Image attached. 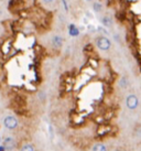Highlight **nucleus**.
<instances>
[{
  "label": "nucleus",
  "mask_w": 141,
  "mask_h": 151,
  "mask_svg": "<svg viewBox=\"0 0 141 151\" xmlns=\"http://www.w3.org/2000/svg\"><path fill=\"white\" fill-rule=\"evenodd\" d=\"M96 45L101 51H108L112 46V42L107 37H99L96 40Z\"/></svg>",
  "instance_id": "f257e3e1"
},
{
  "label": "nucleus",
  "mask_w": 141,
  "mask_h": 151,
  "mask_svg": "<svg viewBox=\"0 0 141 151\" xmlns=\"http://www.w3.org/2000/svg\"><path fill=\"white\" fill-rule=\"evenodd\" d=\"M126 106H127L128 109H130V110L137 109L138 106H139V99H138V97L136 96L135 94L129 95V96L126 98Z\"/></svg>",
  "instance_id": "f03ea898"
},
{
  "label": "nucleus",
  "mask_w": 141,
  "mask_h": 151,
  "mask_svg": "<svg viewBox=\"0 0 141 151\" xmlns=\"http://www.w3.org/2000/svg\"><path fill=\"white\" fill-rule=\"evenodd\" d=\"M18 124L19 122H18L17 118L13 117V116H7L4 119V125L7 129H10V130L16 129L18 127Z\"/></svg>",
  "instance_id": "7ed1b4c3"
},
{
  "label": "nucleus",
  "mask_w": 141,
  "mask_h": 151,
  "mask_svg": "<svg viewBox=\"0 0 141 151\" xmlns=\"http://www.w3.org/2000/svg\"><path fill=\"white\" fill-rule=\"evenodd\" d=\"M51 43H52L53 47L60 49V47H62L63 43H64V39H63V37H61V35L55 34V35H53L52 39H51Z\"/></svg>",
  "instance_id": "20e7f679"
},
{
  "label": "nucleus",
  "mask_w": 141,
  "mask_h": 151,
  "mask_svg": "<svg viewBox=\"0 0 141 151\" xmlns=\"http://www.w3.org/2000/svg\"><path fill=\"white\" fill-rule=\"evenodd\" d=\"M4 147L6 148V150H12L13 148L16 147V140L12 137H7L4 140Z\"/></svg>",
  "instance_id": "39448f33"
},
{
  "label": "nucleus",
  "mask_w": 141,
  "mask_h": 151,
  "mask_svg": "<svg viewBox=\"0 0 141 151\" xmlns=\"http://www.w3.org/2000/svg\"><path fill=\"white\" fill-rule=\"evenodd\" d=\"M68 33H70V37H77L79 34L78 28L75 24H70L68 25Z\"/></svg>",
  "instance_id": "423d86ee"
},
{
  "label": "nucleus",
  "mask_w": 141,
  "mask_h": 151,
  "mask_svg": "<svg viewBox=\"0 0 141 151\" xmlns=\"http://www.w3.org/2000/svg\"><path fill=\"white\" fill-rule=\"evenodd\" d=\"M101 23L106 28H110L112 25V23H114V21H112V19L110 17H104L101 19Z\"/></svg>",
  "instance_id": "0eeeda50"
},
{
  "label": "nucleus",
  "mask_w": 141,
  "mask_h": 151,
  "mask_svg": "<svg viewBox=\"0 0 141 151\" xmlns=\"http://www.w3.org/2000/svg\"><path fill=\"white\" fill-rule=\"evenodd\" d=\"M106 149H107V148H106V146H105V145H103V143H96L95 146H94V147H93V150L94 151H105L106 150Z\"/></svg>",
  "instance_id": "6e6552de"
},
{
  "label": "nucleus",
  "mask_w": 141,
  "mask_h": 151,
  "mask_svg": "<svg viewBox=\"0 0 141 151\" xmlns=\"http://www.w3.org/2000/svg\"><path fill=\"white\" fill-rule=\"evenodd\" d=\"M93 9H94V11H95V12L98 13L103 10V6H101L100 2H94V4H93Z\"/></svg>",
  "instance_id": "1a4fd4ad"
},
{
  "label": "nucleus",
  "mask_w": 141,
  "mask_h": 151,
  "mask_svg": "<svg viewBox=\"0 0 141 151\" xmlns=\"http://www.w3.org/2000/svg\"><path fill=\"white\" fill-rule=\"evenodd\" d=\"M21 150H23V151H33L34 150V147L32 146V145H30V143H25L24 146L22 147V149Z\"/></svg>",
  "instance_id": "9d476101"
},
{
  "label": "nucleus",
  "mask_w": 141,
  "mask_h": 151,
  "mask_svg": "<svg viewBox=\"0 0 141 151\" xmlns=\"http://www.w3.org/2000/svg\"><path fill=\"white\" fill-rule=\"evenodd\" d=\"M120 86H121V87H124V88L127 87V78H121V81H120Z\"/></svg>",
  "instance_id": "9b49d317"
},
{
  "label": "nucleus",
  "mask_w": 141,
  "mask_h": 151,
  "mask_svg": "<svg viewBox=\"0 0 141 151\" xmlns=\"http://www.w3.org/2000/svg\"><path fill=\"white\" fill-rule=\"evenodd\" d=\"M62 4H63V7H64V10L65 11H68V4H67L66 0H62Z\"/></svg>",
  "instance_id": "f8f14e48"
},
{
  "label": "nucleus",
  "mask_w": 141,
  "mask_h": 151,
  "mask_svg": "<svg viewBox=\"0 0 141 151\" xmlns=\"http://www.w3.org/2000/svg\"><path fill=\"white\" fill-rule=\"evenodd\" d=\"M42 1H43V2H44V4H52V2H53L54 0H42Z\"/></svg>",
  "instance_id": "ddd939ff"
},
{
  "label": "nucleus",
  "mask_w": 141,
  "mask_h": 151,
  "mask_svg": "<svg viewBox=\"0 0 141 151\" xmlns=\"http://www.w3.org/2000/svg\"><path fill=\"white\" fill-rule=\"evenodd\" d=\"M6 150V148L4 147V145H1V146H0V151H4Z\"/></svg>",
  "instance_id": "4468645a"
},
{
  "label": "nucleus",
  "mask_w": 141,
  "mask_h": 151,
  "mask_svg": "<svg viewBox=\"0 0 141 151\" xmlns=\"http://www.w3.org/2000/svg\"><path fill=\"white\" fill-rule=\"evenodd\" d=\"M86 1H91V0H86Z\"/></svg>",
  "instance_id": "2eb2a0df"
}]
</instances>
